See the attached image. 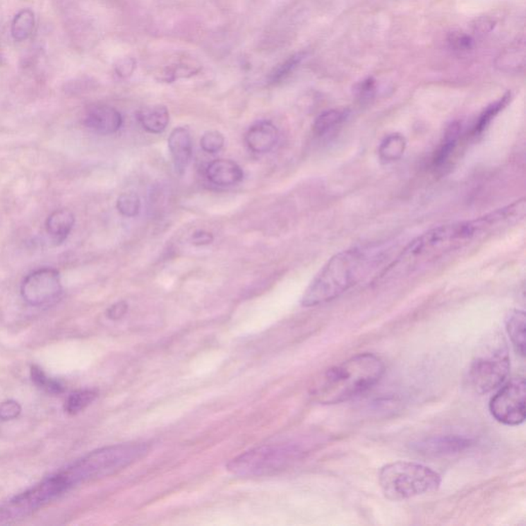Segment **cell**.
<instances>
[{
    "mask_svg": "<svg viewBox=\"0 0 526 526\" xmlns=\"http://www.w3.org/2000/svg\"><path fill=\"white\" fill-rule=\"evenodd\" d=\"M525 379L515 378L492 397L489 412L498 423L505 426H519L525 422Z\"/></svg>",
    "mask_w": 526,
    "mask_h": 526,
    "instance_id": "9",
    "label": "cell"
},
{
    "mask_svg": "<svg viewBox=\"0 0 526 526\" xmlns=\"http://www.w3.org/2000/svg\"><path fill=\"white\" fill-rule=\"evenodd\" d=\"M116 208L125 217H136L141 208V202L137 193L133 191L124 193L117 198Z\"/></svg>",
    "mask_w": 526,
    "mask_h": 526,
    "instance_id": "26",
    "label": "cell"
},
{
    "mask_svg": "<svg viewBox=\"0 0 526 526\" xmlns=\"http://www.w3.org/2000/svg\"><path fill=\"white\" fill-rule=\"evenodd\" d=\"M98 393L94 390H80L72 393L65 402V412L70 415H76L83 412L88 406L96 400Z\"/></svg>",
    "mask_w": 526,
    "mask_h": 526,
    "instance_id": "23",
    "label": "cell"
},
{
    "mask_svg": "<svg viewBox=\"0 0 526 526\" xmlns=\"http://www.w3.org/2000/svg\"><path fill=\"white\" fill-rule=\"evenodd\" d=\"M168 145L174 168L179 175H184L193 157V139L189 128L184 126L174 128L169 136Z\"/></svg>",
    "mask_w": 526,
    "mask_h": 526,
    "instance_id": "13",
    "label": "cell"
},
{
    "mask_svg": "<svg viewBox=\"0 0 526 526\" xmlns=\"http://www.w3.org/2000/svg\"><path fill=\"white\" fill-rule=\"evenodd\" d=\"M525 65V47H513L498 59V67L501 70H512L513 68L519 70V67H523Z\"/></svg>",
    "mask_w": 526,
    "mask_h": 526,
    "instance_id": "27",
    "label": "cell"
},
{
    "mask_svg": "<svg viewBox=\"0 0 526 526\" xmlns=\"http://www.w3.org/2000/svg\"><path fill=\"white\" fill-rule=\"evenodd\" d=\"M35 18L32 11H21L16 16L13 21L12 35L13 40H17V42H23V40H27L35 29Z\"/></svg>",
    "mask_w": 526,
    "mask_h": 526,
    "instance_id": "22",
    "label": "cell"
},
{
    "mask_svg": "<svg viewBox=\"0 0 526 526\" xmlns=\"http://www.w3.org/2000/svg\"><path fill=\"white\" fill-rule=\"evenodd\" d=\"M460 126L458 124H453L447 128L446 136L442 140L439 148L436 151L433 164L435 167H441L449 160L458 145V137H460Z\"/></svg>",
    "mask_w": 526,
    "mask_h": 526,
    "instance_id": "20",
    "label": "cell"
},
{
    "mask_svg": "<svg viewBox=\"0 0 526 526\" xmlns=\"http://www.w3.org/2000/svg\"><path fill=\"white\" fill-rule=\"evenodd\" d=\"M214 237L211 232L206 230H198L191 237V241L196 246H206L213 243Z\"/></svg>",
    "mask_w": 526,
    "mask_h": 526,
    "instance_id": "35",
    "label": "cell"
},
{
    "mask_svg": "<svg viewBox=\"0 0 526 526\" xmlns=\"http://www.w3.org/2000/svg\"><path fill=\"white\" fill-rule=\"evenodd\" d=\"M135 68H136V61L133 58H126L119 61L116 66H115V71H116L117 76L126 78L132 76Z\"/></svg>",
    "mask_w": 526,
    "mask_h": 526,
    "instance_id": "33",
    "label": "cell"
},
{
    "mask_svg": "<svg viewBox=\"0 0 526 526\" xmlns=\"http://www.w3.org/2000/svg\"><path fill=\"white\" fill-rule=\"evenodd\" d=\"M449 44L455 51H469L473 47L474 40L465 33L455 32L449 37Z\"/></svg>",
    "mask_w": 526,
    "mask_h": 526,
    "instance_id": "32",
    "label": "cell"
},
{
    "mask_svg": "<svg viewBox=\"0 0 526 526\" xmlns=\"http://www.w3.org/2000/svg\"><path fill=\"white\" fill-rule=\"evenodd\" d=\"M85 125L98 134H115L123 126V117L115 108L110 106H92L85 114Z\"/></svg>",
    "mask_w": 526,
    "mask_h": 526,
    "instance_id": "12",
    "label": "cell"
},
{
    "mask_svg": "<svg viewBox=\"0 0 526 526\" xmlns=\"http://www.w3.org/2000/svg\"><path fill=\"white\" fill-rule=\"evenodd\" d=\"M62 294L60 274L55 268L36 270L25 277L21 295L27 304L42 306L51 304Z\"/></svg>",
    "mask_w": 526,
    "mask_h": 526,
    "instance_id": "10",
    "label": "cell"
},
{
    "mask_svg": "<svg viewBox=\"0 0 526 526\" xmlns=\"http://www.w3.org/2000/svg\"><path fill=\"white\" fill-rule=\"evenodd\" d=\"M507 342L501 334L485 340L472 361L469 383L477 394L484 395L505 383L511 368Z\"/></svg>",
    "mask_w": 526,
    "mask_h": 526,
    "instance_id": "7",
    "label": "cell"
},
{
    "mask_svg": "<svg viewBox=\"0 0 526 526\" xmlns=\"http://www.w3.org/2000/svg\"><path fill=\"white\" fill-rule=\"evenodd\" d=\"M525 313L514 309L506 320V328L510 340L513 343L515 351L521 357L525 356Z\"/></svg>",
    "mask_w": 526,
    "mask_h": 526,
    "instance_id": "18",
    "label": "cell"
},
{
    "mask_svg": "<svg viewBox=\"0 0 526 526\" xmlns=\"http://www.w3.org/2000/svg\"><path fill=\"white\" fill-rule=\"evenodd\" d=\"M145 443H125L104 447L92 451L64 470L72 486L85 481L114 475L148 455Z\"/></svg>",
    "mask_w": 526,
    "mask_h": 526,
    "instance_id": "6",
    "label": "cell"
},
{
    "mask_svg": "<svg viewBox=\"0 0 526 526\" xmlns=\"http://www.w3.org/2000/svg\"><path fill=\"white\" fill-rule=\"evenodd\" d=\"M137 119L146 132L150 134H160L168 126L170 114L165 106H148L137 112Z\"/></svg>",
    "mask_w": 526,
    "mask_h": 526,
    "instance_id": "16",
    "label": "cell"
},
{
    "mask_svg": "<svg viewBox=\"0 0 526 526\" xmlns=\"http://www.w3.org/2000/svg\"><path fill=\"white\" fill-rule=\"evenodd\" d=\"M525 201L522 198L481 217L447 223L428 230L410 243L383 270L381 279H393L415 272L472 241L516 225L525 217Z\"/></svg>",
    "mask_w": 526,
    "mask_h": 526,
    "instance_id": "1",
    "label": "cell"
},
{
    "mask_svg": "<svg viewBox=\"0 0 526 526\" xmlns=\"http://www.w3.org/2000/svg\"><path fill=\"white\" fill-rule=\"evenodd\" d=\"M374 91H376V81L372 78H367L366 80L362 81L357 87V92H358L359 97L362 99L370 98L373 95Z\"/></svg>",
    "mask_w": 526,
    "mask_h": 526,
    "instance_id": "34",
    "label": "cell"
},
{
    "mask_svg": "<svg viewBox=\"0 0 526 526\" xmlns=\"http://www.w3.org/2000/svg\"><path fill=\"white\" fill-rule=\"evenodd\" d=\"M347 117V112L345 110H327L316 119L313 126V133L318 137L327 136L342 126Z\"/></svg>",
    "mask_w": 526,
    "mask_h": 526,
    "instance_id": "19",
    "label": "cell"
},
{
    "mask_svg": "<svg viewBox=\"0 0 526 526\" xmlns=\"http://www.w3.org/2000/svg\"><path fill=\"white\" fill-rule=\"evenodd\" d=\"M406 148L405 138L398 133L388 135L379 146V157L385 162L400 159Z\"/></svg>",
    "mask_w": 526,
    "mask_h": 526,
    "instance_id": "21",
    "label": "cell"
},
{
    "mask_svg": "<svg viewBox=\"0 0 526 526\" xmlns=\"http://www.w3.org/2000/svg\"><path fill=\"white\" fill-rule=\"evenodd\" d=\"M225 136L218 131H209L201 139V148L208 153H216L225 145Z\"/></svg>",
    "mask_w": 526,
    "mask_h": 526,
    "instance_id": "29",
    "label": "cell"
},
{
    "mask_svg": "<svg viewBox=\"0 0 526 526\" xmlns=\"http://www.w3.org/2000/svg\"><path fill=\"white\" fill-rule=\"evenodd\" d=\"M511 100V92H507L503 95L502 98L498 99L496 102L491 104L484 112L481 114L479 119H478L477 123L473 128V134L478 135L482 133L485 128L489 126V124L491 123L492 119L496 116L498 112H502L503 108L508 105V103Z\"/></svg>",
    "mask_w": 526,
    "mask_h": 526,
    "instance_id": "24",
    "label": "cell"
},
{
    "mask_svg": "<svg viewBox=\"0 0 526 526\" xmlns=\"http://www.w3.org/2000/svg\"><path fill=\"white\" fill-rule=\"evenodd\" d=\"M474 446V440L465 436H434L419 440L412 446L415 453L426 457L441 458L464 453Z\"/></svg>",
    "mask_w": 526,
    "mask_h": 526,
    "instance_id": "11",
    "label": "cell"
},
{
    "mask_svg": "<svg viewBox=\"0 0 526 526\" xmlns=\"http://www.w3.org/2000/svg\"><path fill=\"white\" fill-rule=\"evenodd\" d=\"M381 247H356L331 257L313 277L301 298L306 308L320 306L340 297L356 286L379 264Z\"/></svg>",
    "mask_w": 526,
    "mask_h": 526,
    "instance_id": "2",
    "label": "cell"
},
{
    "mask_svg": "<svg viewBox=\"0 0 526 526\" xmlns=\"http://www.w3.org/2000/svg\"><path fill=\"white\" fill-rule=\"evenodd\" d=\"M385 370V363L378 356L359 354L327 369L313 387V397L321 404L351 400L378 383Z\"/></svg>",
    "mask_w": 526,
    "mask_h": 526,
    "instance_id": "3",
    "label": "cell"
},
{
    "mask_svg": "<svg viewBox=\"0 0 526 526\" xmlns=\"http://www.w3.org/2000/svg\"><path fill=\"white\" fill-rule=\"evenodd\" d=\"M30 376L33 383L38 388L46 390L49 394L60 395L64 392V387L55 379L49 378L44 370L37 365H32L30 369Z\"/></svg>",
    "mask_w": 526,
    "mask_h": 526,
    "instance_id": "25",
    "label": "cell"
},
{
    "mask_svg": "<svg viewBox=\"0 0 526 526\" xmlns=\"http://www.w3.org/2000/svg\"><path fill=\"white\" fill-rule=\"evenodd\" d=\"M378 482L388 500L400 502L437 491L442 479L439 473L428 466L399 460L381 469Z\"/></svg>",
    "mask_w": 526,
    "mask_h": 526,
    "instance_id": "5",
    "label": "cell"
},
{
    "mask_svg": "<svg viewBox=\"0 0 526 526\" xmlns=\"http://www.w3.org/2000/svg\"><path fill=\"white\" fill-rule=\"evenodd\" d=\"M304 56H306V54L299 53L289 58L288 60L285 61L283 64L280 65L279 67H277V68L274 70V72L270 74V80H272L273 83H277V81L285 78L287 76H289V74L293 71V70L297 68V65L304 60Z\"/></svg>",
    "mask_w": 526,
    "mask_h": 526,
    "instance_id": "28",
    "label": "cell"
},
{
    "mask_svg": "<svg viewBox=\"0 0 526 526\" xmlns=\"http://www.w3.org/2000/svg\"><path fill=\"white\" fill-rule=\"evenodd\" d=\"M22 407L17 401L6 400L0 404V419L4 422L13 421L21 414Z\"/></svg>",
    "mask_w": 526,
    "mask_h": 526,
    "instance_id": "31",
    "label": "cell"
},
{
    "mask_svg": "<svg viewBox=\"0 0 526 526\" xmlns=\"http://www.w3.org/2000/svg\"><path fill=\"white\" fill-rule=\"evenodd\" d=\"M71 484L65 477L64 473L56 474L42 481L26 492L16 496L6 507L0 509V522L8 519L26 516L42 506L51 502L63 492L71 489Z\"/></svg>",
    "mask_w": 526,
    "mask_h": 526,
    "instance_id": "8",
    "label": "cell"
},
{
    "mask_svg": "<svg viewBox=\"0 0 526 526\" xmlns=\"http://www.w3.org/2000/svg\"><path fill=\"white\" fill-rule=\"evenodd\" d=\"M200 71V67H196L193 64H178L176 66L172 67L165 71L162 74V80L167 81V83H172V81L178 80V78H189V76H195L196 72Z\"/></svg>",
    "mask_w": 526,
    "mask_h": 526,
    "instance_id": "30",
    "label": "cell"
},
{
    "mask_svg": "<svg viewBox=\"0 0 526 526\" xmlns=\"http://www.w3.org/2000/svg\"><path fill=\"white\" fill-rule=\"evenodd\" d=\"M311 446L309 438L263 444L234 458L227 470L244 478L273 475L300 460L311 450Z\"/></svg>",
    "mask_w": 526,
    "mask_h": 526,
    "instance_id": "4",
    "label": "cell"
},
{
    "mask_svg": "<svg viewBox=\"0 0 526 526\" xmlns=\"http://www.w3.org/2000/svg\"><path fill=\"white\" fill-rule=\"evenodd\" d=\"M126 311H128V304L125 301L117 302L108 309L107 316L109 319L119 320L125 316Z\"/></svg>",
    "mask_w": 526,
    "mask_h": 526,
    "instance_id": "36",
    "label": "cell"
},
{
    "mask_svg": "<svg viewBox=\"0 0 526 526\" xmlns=\"http://www.w3.org/2000/svg\"><path fill=\"white\" fill-rule=\"evenodd\" d=\"M206 176L211 184L218 186H232L244 179V172L234 160L219 159L210 162Z\"/></svg>",
    "mask_w": 526,
    "mask_h": 526,
    "instance_id": "15",
    "label": "cell"
},
{
    "mask_svg": "<svg viewBox=\"0 0 526 526\" xmlns=\"http://www.w3.org/2000/svg\"><path fill=\"white\" fill-rule=\"evenodd\" d=\"M279 140V131L274 124L261 121L250 126L245 135V141L250 150L255 153H265L272 150Z\"/></svg>",
    "mask_w": 526,
    "mask_h": 526,
    "instance_id": "14",
    "label": "cell"
},
{
    "mask_svg": "<svg viewBox=\"0 0 526 526\" xmlns=\"http://www.w3.org/2000/svg\"><path fill=\"white\" fill-rule=\"evenodd\" d=\"M76 218L69 210L62 209L53 212L47 219V234L54 243L61 244L66 240L74 227Z\"/></svg>",
    "mask_w": 526,
    "mask_h": 526,
    "instance_id": "17",
    "label": "cell"
}]
</instances>
